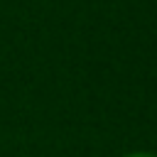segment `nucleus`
I'll list each match as a JSON object with an SVG mask.
<instances>
[{
	"mask_svg": "<svg viewBox=\"0 0 157 157\" xmlns=\"http://www.w3.org/2000/svg\"><path fill=\"white\" fill-rule=\"evenodd\" d=\"M123 157H157V152H150V150H135V152H128Z\"/></svg>",
	"mask_w": 157,
	"mask_h": 157,
	"instance_id": "f257e3e1",
	"label": "nucleus"
}]
</instances>
